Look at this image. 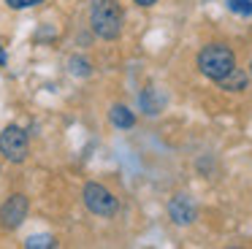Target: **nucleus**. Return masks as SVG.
Wrapping results in <instances>:
<instances>
[{
  "label": "nucleus",
  "mask_w": 252,
  "mask_h": 249,
  "mask_svg": "<svg viewBox=\"0 0 252 249\" xmlns=\"http://www.w3.org/2000/svg\"><path fill=\"white\" fill-rule=\"evenodd\" d=\"M28 211H30V200L22 192L11 195L6 203L0 206V225L6 227V230H17L28 219Z\"/></svg>",
  "instance_id": "obj_5"
},
{
  "label": "nucleus",
  "mask_w": 252,
  "mask_h": 249,
  "mask_svg": "<svg viewBox=\"0 0 252 249\" xmlns=\"http://www.w3.org/2000/svg\"><path fill=\"white\" fill-rule=\"evenodd\" d=\"M220 84V90H233V92H239V90H247V76L241 73L239 68L233 70V73H228L222 81H217Z\"/></svg>",
  "instance_id": "obj_8"
},
{
  "label": "nucleus",
  "mask_w": 252,
  "mask_h": 249,
  "mask_svg": "<svg viewBox=\"0 0 252 249\" xmlns=\"http://www.w3.org/2000/svg\"><path fill=\"white\" fill-rule=\"evenodd\" d=\"M25 247L28 249H52V247H57V241H55V236H49V233H35V236L25 238Z\"/></svg>",
  "instance_id": "obj_9"
},
{
  "label": "nucleus",
  "mask_w": 252,
  "mask_h": 249,
  "mask_svg": "<svg viewBox=\"0 0 252 249\" xmlns=\"http://www.w3.org/2000/svg\"><path fill=\"white\" fill-rule=\"evenodd\" d=\"M225 3L236 16H252V0H225Z\"/></svg>",
  "instance_id": "obj_11"
},
{
  "label": "nucleus",
  "mask_w": 252,
  "mask_h": 249,
  "mask_svg": "<svg viewBox=\"0 0 252 249\" xmlns=\"http://www.w3.org/2000/svg\"><path fill=\"white\" fill-rule=\"evenodd\" d=\"M109 119H111V124H114V127H120V130H130L133 124H136V114H133L127 106H122V103L111 106Z\"/></svg>",
  "instance_id": "obj_7"
},
{
  "label": "nucleus",
  "mask_w": 252,
  "mask_h": 249,
  "mask_svg": "<svg viewBox=\"0 0 252 249\" xmlns=\"http://www.w3.org/2000/svg\"><path fill=\"white\" fill-rule=\"evenodd\" d=\"M82 198H84V206L90 209V214H95V217H114L117 209H120L117 195L111 192L106 184H98V182H87V184H84Z\"/></svg>",
  "instance_id": "obj_3"
},
{
  "label": "nucleus",
  "mask_w": 252,
  "mask_h": 249,
  "mask_svg": "<svg viewBox=\"0 0 252 249\" xmlns=\"http://www.w3.org/2000/svg\"><path fill=\"white\" fill-rule=\"evenodd\" d=\"M133 3H136V5H141V8H152V5L158 3V0H133Z\"/></svg>",
  "instance_id": "obj_13"
},
{
  "label": "nucleus",
  "mask_w": 252,
  "mask_h": 249,
  "mask_svg": "<svg viewBox=\"0 0 252 249\" xmlns=\"http://www.w3.org/2000/svg\"><path fill=\"white\" fill-rule=\"evenodd\" d=\"M44 0H6V5L8 8H14V11H25V8H35V5H41Z\"/></svg>",
  "instance_id": "obj_12"
},
{
  "label": "nucleus",
  "mask_w": 252,
  "mask_h": 249,
  "mask_svg": "<svg viewBox=\"0 0 252 249\" xmlns=\"http://www.w3.org/2000/svg\"><path fill=\"white\" fill-rule=\"evenodd\" d=\"M68 70H71L73 76L87 79V76L93 73V65H90V60H84V57H71V60H68Z\"/></svg>",
  "instance_id": "obj_10"
},
{
  "label": "nucleus",
  "mask_w": 252,
  "mask_h": 249,
  "mask_svg": "<svg viewBox=\"0 0 252 249\" xmlns=\"http://www.w3.org/2000/svg\"><path fill=\"white\" fill-rule=\"evenodd\" d=\"M28 133H25L19 124H8L3 133H0V155L6 157L8 162H25L28 160Z\"/></svg>",
  "instance_id": "obj_4"
},
{
  "label": "nucleus",
  "mask_w": 252,
  "mask_h": 249,
  "mask_svg": "<svg viewBox=\"0 0 252 249\" xmlns=\"http://www.w3.org/2000/svg\"><path fill=\"white\" fill-rule=\"evenodd\" d=\"M6 60L8 57H6V52H3V43H0V65H6Z\"/></svg>",
  "instance_id": "obj_14"
},
{
  "label": "nucleus",
  "mask_w": 252,
  "mask_h": 249,
  "mask_svg": "<svg viewBox=\"0 0 252 249\" xmlns=\"http://www.w3.org/2000/svg\"><path fill=\"white\" fill-rule=\"evenodd\" d=\"M198 70L209 81H222L228 73L236 70V52L228 43H206L198 52Z\"/></svg>",
  "instance_id": "obj_2"
},
{
  "label": "nucleus",
  "mask_w": 252,
  "mask_h": 249,
  "mask_svg": "<svg viewBox=\"0 0 252 249\" xmlns=\"http://www.w3.org/2000/svg\"><path fill=\"white\" fill-rule=\"evenodd\" d=\"M250 76H252V60H250Z\"/></svg>",
  "instance_id": "obj_15"
},
{
  "label": "nucleus",
  "mask_w": 252,
  "mask_h": 249,
  "mask_svg": "<svg viewBox=\"0 0 252 249\" xmlns=\"http://www.w3.org/2000/svg\"><path fill=\"white\" fill-rule=\"evenodd\" d=\"M122 25H125V14L117 0H93L90 3V27L98 38H103V41L120 38Z\"/></svg>",
  "instance_id": "obj_1"
},
{
  "label": "nucleus",
  "mask_w": 252,
  "mask_h": 249,
  "mask_svg": "<svg viewBox=\"0 0 252 249\" xmlns=\"http://www.w3.org/2000/svg\"><path fill=\"white\" fill-rule=\"evenodd\" d=\"M168 217L174 225H192L198 217V203L190 198L187 192H176L174 198L168 200Z\"/></svg>",
  "instance_id": "obj_6"
}]
</instances>
